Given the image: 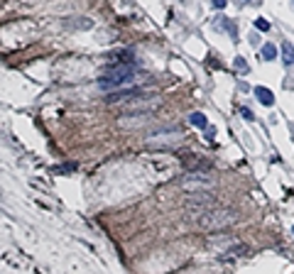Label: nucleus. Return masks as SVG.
Instances as JSON below:
<instances>
[{
  "instance_id": "1a4fd4ad",
  "label": "nucleus",
  "mask_w": 294,
  "mask_h": 274,
  "mask_svg": "<svg viewBox=\"0 0 294 274\" xmlns=\"http://www.w3.org/2000/svg\"><path fill=\"white\" fill-rule=\"evenodd\" d=\"M189 123H191L194 127H201V130H206V127H209V120H206V115H204V113H191V115H189Z\"/></svg>"
},
{
  "instance_id": "4468645a",
  "label": "nucleus",
  "mask_w": 294,
  "mask_h": 274,
  "mask_svg": "<svg viewBox=\"0 0 294 274\" xmlns=\"http://www.w3.org/2000/svg\"><path fill=\"white\" fill-rule=\"evenodd\" d=\"M243 118H245V120H255V118H252V110H250V108H243Z\"/></svg>"
},
{
  "instance_id": "f8f14e48",
  "label": "nucleus",
  "mask_w": 294,
  "mask_h": 274,
  "mask_svg": "<svg viewBox=\"0 0 294 274\" xmlns=\"http://www.w3.org/2000/svg\"><path fill=\"white\" fill-rule=\"evenodd\" d=\"M255 27H257V30H265V32H267V30H270V22H267L265 18H257V20H255Z\"/></svg>"
},
{
  "instance_id": "9d476101",
  "label": "nucleus",
  "mask_w": 294,
  "mask_h": 274,
  "mask_svg": "<svg viewBox=\"0 0 294 274\" xmlns=\"http://www.w3.org/2000/svg\"><path fill=\"white\" fill-rule=\"evenodd\" d=\"M260 54H262L265 62H272V59H277V47H274V44H265V47L260 49Z\"/></svg>"
},
{
  "instance_id": "2eb2a0df",
  "label": "nucleus",
  "mask_w": 294,
  "mask_h": 274,
  "mask_svg": "<svg viewBox=\"0 0 294 274\" xmlns=\"http://www.w3.org/2000/svg\"><path fill=\"white\" fill-rule=\"evenodd\" d=\"M228 0H213V8H226Z\"/></svg>"
},
{
  "instance_id": "0eeeda50",
  "label": "nucleus",
  "mask_w": 294,
  "mask_h": 274,
  "mask_svg": "<svg viewBox=\"0 0 294 274\" xmlns=\"http://www.w3.org/2000/svg\"><path fill=\"white\" fill-rule=\"evenodd\" d=\"M255 98H257L262 105H267V108L274 103V93H272L270 88H265V86H255Z\"/></svg>"
},
{
  "instance_id": "f03ea898",
  "label": "nucleus",
  "mask_w": 294,
  "mask_h": 274,
  "mask_svg": "<svg viewBox=\"0 0 294 274\" xmlns=\"http://www.w3.org/2000/svg\"><path fill=\"white\" fill-rule=\"evenodd\" d=\"M177 184L187 193H201V191H211L216 186V179L206 171H187L177 179Z\"/></svg>"
},
{
  "instance_id": "f257e3e1",
  "label": "nucleus",
  "mask_w": 294,
  "mask_h": 274,
  "mask_svg": "<svg viewBox=\"0 0 294 274\" xmlns=\"http://www.w3.org/2000/svg\"><path fill=\"white\" fill-rule=\"evenodd\" d=\"M199 228H204V230H226V228H231L233 223H238V213L233 211V208H209L206 213H201L199 218Z\"/></svg>"
},
{
  "instance_id": "dca6fc26",
  "label": "nucleus",
  "mask_w": 294,
  "mask_h": 274,
  "mask_svg": "<svg viewBox=\"0 0 294 274\" xmlns=\"http://www.w3.org/2000/svg\"><path fill=\"white\" fill-rule=\"evenodd\" d=\"M243 3H250V5H260V0H243Z\"/></svg>"
},
{
  "instance_id": "39448f33",
  "label": "nucleus",
  "mask_w": 294,
  "mask_h": 274,
  "mask_svg": "<svg viewBox=\"0 0 294 274\" xmlns=\"http://www.w3.org/2000/svg\"><path fill=\"white\" fill-rule=\"evenodd\" d=\"M152 123V113H123L118 118V125L123 130H137V127H147Z\"/></svg>"
},
{
  "instance_id": "6e6552de",
  "label": "nucleus",
  "mask_w": 294,
  "mask_h": 274,
  "mask_svg": "<svg viewBox=\"0 0 294 274\" xmlns=\"http://www.w3.org/2000/svg\"><path fill=\"white\" fill-rule=\"evenodd\" d=\"M282 62H284L287 66H294V47H292L289 42L282 44Z\"/></svg>"
},
{
  "instance_id": "20e7f679",
  "label": "nucleus",
  "mask_w": 294,
  "mask_h": 274,
  "mask_svg": "<svg viewBox=\"0 0 294 274\" xmlns=\"http://www.w3.org/2000/svg\"><path fill=\"white\" fill-rule=\"evenodd\" d=\"M184 206H187L191 213H196V218H199V215H201V213H206L209 208H216V198H213V193H211V191L189 193V196H187V201H184Z\"/></svg>"
},
{
  "instance_id": "f3484780",
  "label": "nucleus",
  "mask_w": 294,
  "mask_h": 274,
  "mask_svg": "<svg viewBox=\"0 0 294 274\" xmlns=\"http://www.w3.org/2000/svg\"><path fill=\"white\" fill-rule=\"evenodd\" d=\"M292 232H294V225H292Z\"/></svg>"
},
{
  "instance_id": "ddd939ff",
  "label": "nucleus",
  "mask_w": 294,
  "mask_h": 274,
  "mask_svg": "<svg viewBox=\"0 0 294 274\" xmlns=\"http://www.w3.org/2000/svg\"><path fill=\"white\" fill-rule=\"evenodd\" d=\"M235 69H238V71H245V74H248V64L243 62V57H235Z\"/></svg>"
},
{
  "instance_id": "7ed1b4c3",
  "label": "nucleus",
  "mask_w": 294,
  "mask_h": 274,
  "mask_svg": "<svg viewBox=\"0 0 294 274\" xmlns=\"http://www.w3.org/2000/svg\"><path fill=\"white\" fill-rule=\"evenodd\" d=\"M184 140V130L182 127H160L147 132L145 142L152 145V147H169V145H179Z\"/></svg>"
},
{
  "instance_id": "423d86ee",
  "label": "nucleus",
  "mask_w": 294,
  "mask_h": 274,
  "mask_svg": "<svg viewBox=\"0 0 294 274\" xmlns=\"http://www.w3.org/2000/svg\"><path fill=\"white\" fill-rule=\"evenodd\" d=\"M137 96H142V91L140 88H120V91H113V93H108L105 96V103L108 105H115V103H127V101H132V98H137Z\"/></svg>"
},
{
  "instance_id": "9b49d317",
  "label": "nucleus",
  "mask_w": 294,
  "mask_h": 274,
  "mask_svg": "<svg viewBox=\"0 0 294 274\" xmlns=\"http://www.w3.org/2000/svg\"><path fill=\"white\" fill-rule=\"evenodd\" d=\"M223 30H228V35H231L233 40H238V30H235L233 22H228V18H226V22H223Z\"/></svg>"
}]
</instances>
